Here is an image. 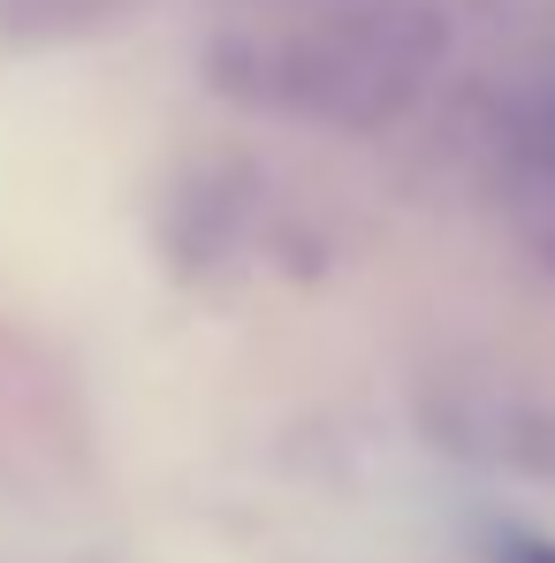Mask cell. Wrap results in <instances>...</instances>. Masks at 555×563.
I'll list each match as a JSON object with an SVG mask.
<instances>
[{
	"mask_svg": "<svg viewBox=\"0 0 555 563\" xmlns=\"http://www.w3.org/2000/svg\"><path fill=\"white\" fill-rule=\"evenodd\" d=\"M442 54L449 23L426 0H358L281 31H229L213 46V85L244 107L366 137L426 92Z\"/></svg>",
	"mask_w": 555,
	"mask_h": 563,
	"instance_id": "cell-1",
	"label": "cell"
},
{
	"mask_svg": "<svg viewBox=\"0 0 555 563\" xmlns=\"http://www.w3.org/2000/svg\"><path fill=\"white\" fill-rule=\"evenodd\" d=\"M426 427H434L442 450H457L471 465L555 487V404H541V396L449 380V388L426 396Z\"/></svg>",
	"mask_w": 555,
	"mask_h": 563,
	"instance_id": "cell-2",
	"label": "cell"
},
{
	"mask_svg": "<svg viewBox=\"0 0 555 563\" xmlns=\"http://www.w3.org/2000/svg\"><path fill=\"white\" fill-rule=\"evenodd\" d=\"M487 563H555V541L548 533H525V526H502Z\"/></svg>",
	"mask_w": 555,
	"mask_h": 563,
	"instance_id": "cell-3",
	"label": "cell"
},
{
	"mask_svg": "<svg viewBox=\"0 0 555 563\" xmlns=\"http://www.w3.org/2000/svg\"><path fill=\"white\" fill-rule=\"evenodd\" d=\"M533 260L555 275V213H548V221H533Z\"/></svg>",
	"mask_w": 555,
	"mask_h": 563,
	"instance_id": "cell-4",
	"label": "cell"
}]
</instances>
